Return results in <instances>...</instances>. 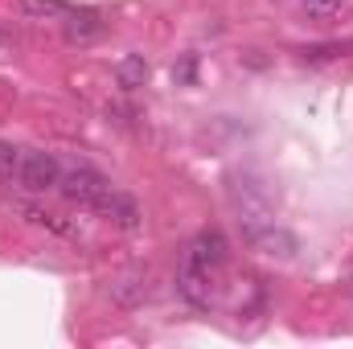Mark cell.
<instances>
[{
	"label": "cell",
	"instance_id": "cell-1",
	"mask_svg": "<svg viewBox=\"0 0 353 349\" xmlns=\"http://www.w3.org/2000/svg\"><path fill=\"white\" fill-rule=\"evenodd\" d=\"M58 189H62V197L70 201V206H79V210H90V214H99L103 210V201L111 197V181L99 173L94 165L87 161H74L70 169H62V181H58Z\"/></svg>",
	"mask_w": 353,
	"mask_h": 349
},
{
	"label": "cell",
	"instance_id": "cell-2",
	"mask_svg": "<svg viewBox=\"0 0 353 349\" xmlns=\"http://www.w3.org/2000/svg\"><path fill=\"white\" fill-rule=\"evenodd\" d=\"M58 181H62V161L50 152V148H25L21 152V169H17V185L25 189V193H50V189H58Z\"/></svg>",
	"mask_w": 353,
	"mask_h": 349
},
{
	"label": "cell",
	"instance_id": "cell-3",
	"mask_svg": "<svg viewBox=\"0 0 353 349\" xmlns=\"http://www.w3.org/2000/svg\"><path fill=\"white\" fill-rule=\"evenodd\" d=\"M243 239L251 243V251H259L267 259H292L300 251V239L283 226H275V218L255 222V226H243Z\"/></svg>",
	"mask_w": 353,
	"mask_h": 349
},
{
	"label": "cell",
	"instance_id": "cell-4",
	"mask_svg": "<svg viewBox=\"0 0 353 349\" xmlns=\"http://www.w3.org/2000/svg\"><path fill=\"white\" fill-rule=\"evenodd\" d=\"M176 292H181L185 304L210 308V304H214V271H205L201 263H193L189 255H181V267H176Z\"/></svg>",
	"mask_w": 353,
	"mask_h": 349
},
{
	"label": "cell",
	"instance_id": "cell-5",
	"mask_svg": "<svg viewBox=\"0 0 353 349\" xmlns=\"http://www.w3.org/2000/svg\"><path fill=\"white\" fill-rule=\"evenodd\" d=\"M185 255H189L193 263H201L205 271H214V275H218V271L226 267V259H230V243H226V235H222V230H201V235L185 247Z\"/></svg>",
	"mask_w": 353,
	"mask_h": 349
},
{
	"label": "cell",
	"instance_id": "cell-6",
	"mask_svg": "<svg viewBox=\"0 0 353 349\" xmlns=\"http://www.w3.org/2000/svg\"><path fill=\"white\" fill-rule=\"evenodd\" d=\"M111 296H115L119 304L136 308V304H144V300L152 296V275H148L144 267H136V271H123V275L111 283Z\"/></svg>",
	"mask_w": 353,
	"mask_h": 349
},
{
	"label": "cell",
	"instance_id": "cell-7",
	"mask_svg": "<svg viewBox=\"0 0 353 349\" xmlns=\"http://www.w3.org/2000/svg\"><path fill=\"white\" fill-rule=\"evenodd\" d=\"M99 218H107V222H115L119 230H140V206L128 197V193H119V189H111V197L103 201V210H99Z\"/></svg>",
	"mask_w": 353,
	"mask_h": 349
},
{
	"label": "cell",
	"instance_id": "cell-8",
	"mask_svg": "<svg viewBox=\"0 0 353 349\" xmlns=\"http://www.w3.org/2000/svg\"><path fill=\"white\" fill-rule=\"evenodd\" d=\"M107 25L99 21V12H70L66 17V41H74V46H87V41H94L99 33H103Z\"/></svg>",
	"mask_w": 353,
	"mask_h": 349
},
{
	"label": "cell",
	"instance_id": "cell-9",
	"mask_svg": "<svg viewBox=\"0 0 353 349\" xmlns=\"http://www.w3.org/2000/svg\"><path fill=\"white\" fill-rule=\"evenodd\" d=\"M17 214H25V222H33V226H46V230H54V235H62V239H74V226H70V222H62L58 214L41 210V206L21 201V206H17Z\"/></svg>",
	"mask_w": 353,
	"mask_h": 349
},
{
	"label": "cell",
	"instance_id": "cell-10",
	"mask_svg": "<svg viewBox=\"0 0 353 349\" xmlns=\"http://www.w3.org/2000/svg\"><path fill=\"white\" fill-rule=\"evenodd\" d=\"M21 12L29 21H66L74 8L66 0H21Z\"/></svg>",
	"mask_w": 353,
	"mask_h": 349
},
{
	"label": "cell",
	"instance_id": "cell-11",
	"mask_svg": "<svg viewBox=\"0 0 353 349\" xmlns=\"http://www.w3.org/2000/svg\"><path fill=\"white\" fill-rule=\"evenodd\" d=\"M115 79H119V87L123 90H136L148 83V62L140 58V54H128V58H119V66H115Z\"/></svg>",
	"mask_w": 353,
	"mask_h": 349
},
{
	"label": "cell",
	"instance_id": "cell-12",
	"mask_svg": "<svg viewBox=\"0 0 353 349\" xmlns=\"http://www.w3.org/2000/svg\"><path fill=\"white\" fill-rule=\"evenodd\" d=\"M350 8V0H304V12L312 21H337Z\"/></svg>",
	"mask_w": 353,
	"mask_h": 349
},
{
	"label": "cell",
	"instance_id": "cell-13",
	"mask_svg": "<svg viewBox=\"0 0 353 349\" xmlns=\"http://www.w3.org/2000/svg\"><path fill=\"white\" fill-rule=\"evenodd\" d=\"M21 152H25V148H17L12 140H0V185H8V181L17 177V169H21Z\"/></svg>",
	"mask_w": 353,
	"mask_h": 349
},
{
	"label": "cell",
	"instance_id": "cell-14",
	"mask_svg": "<svg viewBox=\"0 0 353 349\" xmlns=\"http://www.w3.org/2000/svg\"><path fill=\"white\" fill-rule=\"evenodd\" d=\"M350 292H353V283H350Z\"/></svg>",
	"mask_w": 353,
	"mask_h": 349
}]
</instances>
